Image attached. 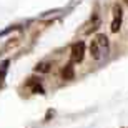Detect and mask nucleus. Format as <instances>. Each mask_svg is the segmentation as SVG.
I'll return each instance as SVG.
<instances>
[{
  "label": "nucleus",
  "mask_w": 128,
  "mask_h": 128,
  "mask_svg": "<svg viewBox=\"0 0 128 128\" xmlns=\"http://www.w3.org/2000/svg\"><path fill=\"white\" fill-rule=\"evenodd\" d=\"M108 50V37L105 33H98L90 43V55L92 58L95 60H100L103 57V53H106Z\"/></svg>",
  "instance_id": "nucleus-1"
},
{
  "label": "nucleus",
  "mask_w": 128,
  "mask_h": 128,
  "mask_svg": "<svg viewBox=\"0 0 128 128\" xmlns=\"http://www.w3.org/2000/svg\"><path fill=\"white\" fill-rule=\"evenodd\" d=\"M112 14H113V20H112V32L113 33H118L120 28H122V22H123V10L118 4L113 5L112 8Z\"/></svg>",
  "instance_id": "nucleus-2"
},
{
  "label": "nucleus",
  "mask_w": 128,
  "mask_h": 128,
  "mask_svg": "<svg viewBox=\"0 0 128 128\" xmlns=\"http://www.w3.org/2000/svg\"><path fill=\"white\" fill-rule=\"evenodd\" d=\"M85 57V43L83 42H76L72 45L70 48V60L73 63H80Z\"/></svg>",
  "instance_id": "nucleus-3"
},
{
  "label": "nucleus",
  "mask_w": 128,
  "mask_h": 128,
  "mask_svg": "<svg viewBox=\"0 0 128 128\" xmlns=\"http://www.w3.org/2000/svg\"><path fill=\"white\" fill-rule=\"evenodd\" d=\"M62 78L66 80V82H70V80L75 78V68H73L72 63H66V65L62 68Z\"/></svg>",
  "instance_id": "nucleus-4"
},
{
  "label": "nucleus",
  "mask_w": 128,
  "mask_h": 128,
  "mask_svg": "<svg viewBox=\"0 0 128 128\" xmlns=\"http://www.w3.org/2000/svg\"><path fill=\"white\" fill-rule=\"evenodd\" d=\"M100 24H102V22H100V18L95 15V17H93V18L86 24V28L83 30V33H85V35H90L92 32H96V30H98V27H100Z\"/></svg>",
  "instance_id": "nucleus-5"
},
{
  "label": "nucleus",
  "mask_w": 128,
  "mask_h": 128,
  "mask_svg": "<svg viewBox=\"0 0 128 128\" xmlns=\"http://www.w3.org/2000/svg\"><path fill=\"white\" fill-rule=\"evenodd\" d=\"M50 66H52V63H48V62L37 63V66H35V72H38V73H48V72H50Z\"/></svg>",
  "instance_id": "nucleus-6"
}]
</instances>
